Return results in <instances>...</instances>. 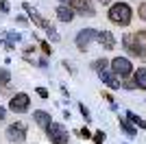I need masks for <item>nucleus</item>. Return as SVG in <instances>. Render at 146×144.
Instances as JSON below:
<instances>
[{
	"label": "nucleus",
	"instance_id": "f03ea898",
	"mask_svg": "<svg viewBox=\"0 0 146 144\" xmlns=\"http://www.w3.org/2000/svg\"><path fill=\"white\" fill-rule=\"evenodd\" d=\"M109 20L118 26H129L131 24V18H133V11H131V7L127 2H116V5L109 7Z\"/></svg>",
	"mask_w": 146,
	"mask_h": 144
},
{
	"label": "nucleus",
	"instance_id": "4be33fe9",
	"mask_svg": "<svg viewBox=\"0 0 146 144\" xmlns=\"http://www.w3.org/2000/svg\"><path fill=\"white\" fill-rule=\"evenodd\" d=\"M122 87H124V90H135V81H133V79H131V81L124 79V81H122Z\"/></svg>",
	"mask_w": 146,
	"mask_h": 144
},
{
	"label": "nucleus",
	"instance_id": "9d476101",
	"mask_svg": "<svg viewBox=\"0 0 146 144\" xmlns=\"http://www.w3.org/2000/svg\"><path fill=\"white\" fill-rule=\"evenodd\" d=\"M96 39H98V44H100L105 50H113V46H116V37L111 35L109 31H98Z\"/></svg>",
	"mask_w": 146,
	"mask_h": 144
},
{
	"label": "nucleus",
	"instance_id": "393cba45",
	"mask_svg": "<svg viewBox=\"0 0 146 144\" xmlns=\"http://www.w3.org/2000/svg\"><path fill=\"white\" fill-rule=\"evenodd\" d=\"M39 46H42V50H44L46 55H52V48H50V44H48V42H42Z\"/></svg>",
	"mask_w": 146,
	"mask_h": 144
},
{
	"label": "nucleus",
	"instance_id": "a211bd4d",
	"mask_svg": "<svg viewBox=\"0 0 146 144\" xmlns=\"http://www.w3.org/2000/svg\"><path fill=\"white\" fill-rule=\"evenodd\" d=\"M92 68H94L96 72H100V70H105V68H109V61L105 59V57H103V59H96L94 63H92Z\"/></svg>",
	"mask_w": 146,
	"mask_h": 144
},
{
	"label": "nucleus",
	"instance_id": "a878e982",
	"mask_svg": "<svg viewBox=\"0 0 146 144\" xmlns=\"http://www.w3.org/2000/svg\"><path fill=\"white\" fill-rule=\"evenodd\" d=\"M37 96H42V98H48V90H46V87H37Z\"/></svg>",
	"mask_w": 146,
	"mask_h": 144
},
{
	"label": "nucleus",
	"instance_id": "7ed1b4c3",
	"mask_svg": "<svg viewBox=\"0 0 146 144\" xmlns=\"http://www.w3.org/2000/svg\"><path fill=\"white\" fill-rule=\"evenodd\" d=\"M44 131H46V138H48L50 144H68V140H70V133H68V129L61 122H52L50 120V125Z\"/></svg>",
	"mask_w": 146,
	"mask_h": 144
},
{
	"label": "nucleus",
	"instance_id": "aec40b11",
	"mask_svg": "<svg viewBox=\"0 0 146 144\" xmlns=\"http://www.w3.org/2000/svg\"><path fill=\"white\" fill-rule=\"evenodd\" d=\"M79 111H81V116L85 118V122H92V114H90V109H87L83 103H79Z\"/></svg>",
	"mask_w": 146,
	"mask_h": 144
},
{
	"label": "nucleus",
	"instance_id": "cd10ccee",
	"mask_svg": "<svg viewBox=\"0 0 146 144\" xmlns=\"http://www.w3.org/2000/svg\"><path fill=\"white\" fill-rule=\"evenodd\" d=\"M98 2H100V5H109L111 0H98Z\"/></svg>",
	"mask_w": 146,
	"mask_h": 144
},
{
	"label": "nucleus",
	"instance_id": "c85d7f7f",
	"mask_svg": "<svg viewBox=\"0 0 146 144\" xmlns=\"http://www.w3.org/2000/svg\"><path fill=\"white\" fill-rule=\"evenodd\" d=\"M59 2H63V5H66V2H68V0H59Z\"/></svg>",
	"mask_w": 146,
	"mask_h": 144
},
{
	"label": "nucleus",
	"instance_id": "f8f14e48",
	"mask_svg": "<svg viewBox=\"0 0 146 144\" xmlns=\"http://www.w3.org/2000/svg\"><path fill=\"white\" fill-rule=\"evenodd\" d=\"M33 120H35V125L39 127V129H46V127L50 125V114L48 111H44V109H37V111H33Z\"/></svg>",
	"mask_w": 146,
	"mask_h": 144
},
{
	"label": "nucleus",
	"instance_id": "20e7f679",
	"mask_svg": "<svg viewBox=\"0 0 146 144\" xmlns=\"http://www.w3.org/2000/svg\"><path fill=\"white\" fill-rule=\"evenodd\" d=\"M109 66H111V72H113L116 77H120L122 81L133 74V63H131L127 57H116V59H111Z\"/></svg>",
	"mask_w": 146,
	"mask_h": 144
},
{
	"label": "nucleus",
	"instance_id": "4468645a",
	"mask_svg": "<svg viewBox=\"0 0 146 144\" xmlns=\"http://www.w3.org/2000/svg\"><path fill=\"white\" fill-rule=\"evenodd\" d=\"M24 11L29 13V18L33 20V22H35L37 26H44V29H48V26H50V22H46V20H44V18H42V15H39V13H37V11H35V9H33L31 5H24Z\"/></svg>",
	"mask_w": 146,
	"mask_h": 144
},
{
	"label": "nucleus",
	"instance_id": "2eb2a0df",
	"mask_svg": "<svg viewBox=\"0 0 146 144\" xmlns=\"http://www.w3.org/2000/svg\"><path fill=\"white\" fill-rule=\"evenodd\" d=\"M133 81H135V87H140V90H146V68H137L133 70Z\"/></svg>",
	"mask_w": 146,
	"mask_h": 144
},
{
	"label": "nucleus",
	"instance_id": "423d86ee",
	"mask_svg": "<svg viewBox=\"0 0 146 144\" xmlns=\"http://www.w3.org/2000/svg\"><path fill=\"white\" fill-rule=\"evenodd\" d=\"M9 109H11L13 114H26V111L31 109V98H29V94L18 92L15 96H11V101H9Z\"/></svg>",
	"mask_w": 146,
	"mask_h": 144
},
{
	"label": "nucleus",
	"instance_id": "6ab92c4d",
	"mask_svg": "<svg viewBox=\"0 0 146 144\" xmlns=\"http://www.w3.org/2000/svg\"><path fill=\"white\" fill-rule=\"evenodd\" d=\"M105 138H107V133H105V131H94V133H92L94 144H105Z\"/></svg>",
	"mask_w": 146,
	"mask_h": 144
},
{
	"label": "nucleus",
	"instance_id": "5701e85b",
	"mask_svg": "<svg viewBox=\"0 0 146 144\" xmlns=\"http://www.w3.org/2000/svg\"><path fill=\"white\" fill-rule=\"evenodd\" d=\"M137 15H140V18L146 22V2H142V5H140V9H137Z\"/></svg>",
	"mask_w": 146,
	"mask_h": 144
},
{
	"label": "nucleus",
	"instance_id": "bb28decb",
	"mask_svg": "<svg viewBox=\"0 0 146 144\" xmlns=\"http://www.w3.org/2000/svg\"><path fill=\"white\" fill-rule=\"evenodd\" d=\"M5 120H7V109L0 107V122H5Z\"/></svg>",
	"mask_w": 146,
	"mask_h": 144
},
{
	"label": "nucleus",
	"instance_id": "1a4fd4ad",
	"mask_svg": "<svg viewBox=\"0 0 146 144\" xmlns=\"http://www.w3.org/2000/svg\"><path fill=\"white\" fill-rule=\"evenodd\" d=\"M98 77H100V81H103L107 87H111V90H120V81H118V77L109 70V68L100 70V72H98Z\"/></svg>",
	"mask_w": 146,
	"mask_h": 144
},
{
	"label": "nucleus",
	"instance_id": "b1692460",
	"mask_svg": "<svg viewBox=\"0 0 146 144\" xmlns=\"http://www.w3.org/2000/svg\"><path fill=\"white\" fill-rule=\"evenodd\" d=\"M7 37H9V42H7V44H13V42H20V33H9V35H7Z\"/></svg>",
	"mask_w": 146,
	"mask_h": 144
},
{
	"label": "nucleus",
	"instance_id": "412c9836",
	"mask_svg": "<svg viewBox=\"0 0 146 144\" xmlns=\"http://www.w3.org/2000/svg\"><path fill=\"white\" fill-rule=\"evenodd\" d=\"M81 135V138H85V140H92V131L90 129H87V127H83V129H79V131H76Z\"/></svg>",
	"mask_w": 146,
	"mask_h": 144
},
{
	"label": "nucleus",
	"instance_id": "f257e3e1",
	"mask_svg": "<svg viewBox=\"0 0 146 144\" xmlns=\"http://www.w3.org/2000/svg\"><path fill=\"white\" fill-rule=\"evenodd\" d=\"M124 48L131 55L146 61V31H135L131 35H124Z\"/></svg>",
	"mask_w": 146,
	"mask_h": 144
},
{
	"label": "nucleus",
	"instance_id": "0eeeda50",
	"mask_svg": "<svg viewBox=\"0 0 146 144\" xmlns=\"http://www.w3.org/2000/svg\"><path fill=\"white\" fill-rule=\"evenodd\" d=\"M96 33H98L96 29H83V31H79V33H76V39H74V42H76V48H79V50H87L90 44L96 39Z\"/></svg>",
	"mask_w": 146,
	"mask_h": 144
},
{
	"label": "nucleus",
	"instance_id": "ddd939ff",
	"mask_svg": "<svg viewBox=\"0 0 146 144\" xmlns=\"http://www.w3.org/2000/svg\"><path fill=\"white\" fill-rule=\"evenodd\" d=\"M57 18L61 20V22H72L74 20V9L70 5H61V7H57Z\"/></svg>",
	"mask_w": 146,
	"mask_h": 144
},
{
	"label": "nucleus",
	"instance_id": "39448f33",
	"mask_svg": "<svg viewBox=\"0 0 146 144\" xmlns=\"http://www.w3.org/2000/svg\"><path fill=\"white\" fill-rule=\"evenodd\" d=\"M5 138L9 140L11 144H22L26 140V125L24 122H13V125L7 127V131H5Z\"/></svg>",
	"mask_w": 146,
	"mask_h": 144
},
{
	"label": "nucleus",
	"instance_id": "f3484780",
	"mask_svg": "<svg viewBox=\"0 0 146 144\" xmlns=\"http://www.w3.org/2000/svg\"><path fill=\"white\" fill-rule=\"evenodd\" d=\"M9 81H11L9 70H7V68H0V85H2V87H7V85H9Z\"/></svg>",
	"mask_w": 146,
	"mask_h": 144
},
{
	"label": "nucleus",
	"instance_id": "6e6552de",
	"mask_svg": "<svg viewBox=\"0 0 146 144\" xmlns=\"http://www.w3.org/2000/svg\"><path fill=\"white\" fill-rule=\"evenodd\" d=\"M68 5L74 9V13H81V15H85V18H94L96 11H94V7H92L90 0H68Z\"/></svg>",
	"mask_w": 146,
	"mask_h": 144
},
{
	"label": "nucleus",
	"instance_id": "9b49d317",
	"mask_svg": "<svg viewBox=\"0 0 146 144\" xmlns=\"http://www.w3.org/2000/svg\"><path fill=\"white\" fill-rule=\"evenodd\" d=\"M118 125H120V131L124 133L127 138H135V135H137V127H135L127 116H124V118H118Z\"/></svg>",
	"mask_w": 146,
	"mask_h": 144
},
{
	"label": "nucleus",
	"instance_id": "dca6fc26",
	"mask_svg": "<svg viewBox=\"0 0 146 144\" xmlns=\"http://www.w3.org/2000/svg\"><path fill=\"white\" fill-rule=\"evenodd\" d=\"M127 118L131 120L135 127H140V129H144V131H146V122H144V120H142L137 114H133V111H127Z\"/></svg>",
	"mask_w": 146,
	"mask_h": 144
},
{
	"label": "nucleus",
	"instance_id": "c756f323",
	"mask_svg": "<svg viewBox=\"0 0 146 144\" xmlns=\"http://www.w3.org/2000/svg\"><path fill=\"white\" fill-rule=\"evenodd\" d=\"M0 7H2V2H0Z\"/></svg>",
	"mask_w": 146,
	"mask_h": 144
}]
</instances>
